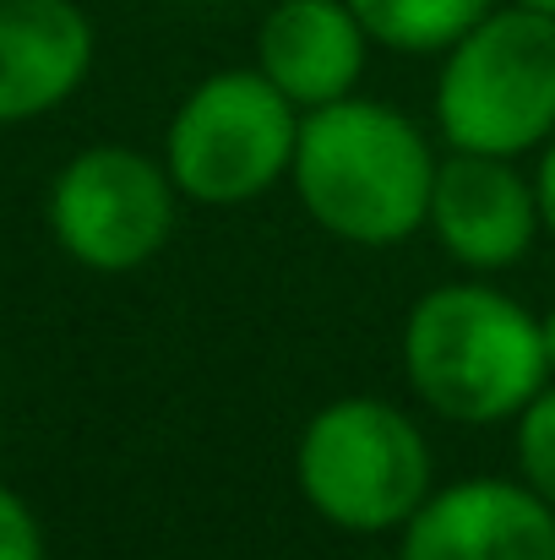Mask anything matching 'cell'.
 <instances>
[{
  "mask_svg": "<svg viewBox=\"0 0 555 560\" xmlns=\"http://www.w3.org/2000/svg\"><path fill=\"white\" fill-rule=\"evenodd\" d=\"M175 196L181 186L170 164L120 142H99L55 175L49 229L71 261L93 272H131L170 245Z\"/></svg>",
  "mask_w": 555,
  "mask_h": 560,
  "instance_id": "6",
  "label": "cell"
},
{
  "mask_svg": "<svg viewBox=\"0 0 555 560\" xmlns=\"http://www.w3.org/2000/svg\"><path fill=\"white\" fill-rule=\"evenodd\" d=\"M0 560H49L33 506L11 485H0Z\"/></svg>",
  "mask_w": 555,
  "mask_h": 560,
  "instance_id": "13",
  "label": "cell"
},
{
  "mask_svg": "<svg viewBox=\"0 0 555 560\" xmlns=\"http://www.w3.org/2000/svg\"><path fill=\"white\" fill-rule=\"evenodd\" d=\"M403 371L436 413L496 424L540 397L551 375L545 327L501 289L447 283L408 311Z\"/></svg>",
  "mask_w": 555,
  "mask_h": 560,
  "instance_id": "2",
  "label": "cell"
},
{
  "mask_svg": "<svg viewBox=\"0 0 555 560\" xmlns=\"http://www.w3.org/2000/svg\"><path fill=\"white\" fill-rule=\"evenodd\" d=\"M540 327H545V354H551V375H555V311L540 322Z\"/></svg>",
  "mask_w": 555,
  "mask_h": 560,
  "instance_id": "15",
  "label": "cell"
},
{
  "mask_svg": "<svg viewBox=\"0 0 555 560\" xmlns=\"http://www.w3.org/2000/svg\"><path fill=\"white\" fill-rule=\"evenodd\" d=\"M403 560H555V506L512 479L430 490L403 523Z\"/></svg>",
  "mask_w": 555,
  "mask_h": 560,
  "instance_id": "7",
  "label": "cell"
},
{
  "mask_svg": "<svg viewBox=\"0 0 555 560\" xmlns=\"http://www.w3.org/2000/svg\"><path fill=\"white\" fill-rule=\"evenodd\" d=\"M294 474L316 517L344 534H386L403 528L430 501V441L425 430L381 402V397H338L311 413Z\"/></svg>",
  "mask_w": 555,
  "mask_h": 560,
  "instance_id": "4",
  "label": "cell"
},
{
  "mask_svg": "<svg viewBox=\"0 0 555 560\" xmlns=\"http://www.w3.org/2000/svg\"><path fill=\"white\" fill-rule=\"evenodd\" d=\"M540 223V190L512 170V159L452 153L447 164H436L430 229L452 261L474 272H501L529 256Z\"/></svg>",
  "mask_w": 555,
  "mask_h": 560,
  "instance_id": "8",
  "label": "cell"
},
{
  "mask_svg": "<svg viewBox=\"0 0 555 560\" xmlns=\"http://www.w3.org/2000/svg\"><path fill=\"white\" fill-rule=\"evenodd\" d=\"M366 44L349 0H278L256 33V71L294 109H322L360 88Z\"/></svg>",
  "mask_w": 555,
  "mask_h": 560,
  "instance_id": "10",
  "label": "cell"
},
{
  "mask_svg": "<svg viewBox=\"0 0 555 560\" xmlns=\"http://www.w3.org/2000/svg\"><path fill=\"white\" fill-rule=\"evenodd\" d=\"M534 190H540V218H545V229L555 234V137H551V148H545V159H540Z\"/></svg>",
  "mask_w": 555,
  "mask_h": 560,
  "instance_id": "14",
  "label": "cell"
},
{
  "mask_svg": "<svg viewBox=\"0 0 555 560\" xmlns=\"http://www.w3.org/2000/svg\"><path fill=\"white\" fill-rule=\"evenodd\" d=\"M349 5L370 38L397 55L452 49L479 16L496 11V0H349Z\"/></svg>",
  "mask_w": 555,
  "mask_h": 560,
  "instance_id": "11",
  "label": "cell"
},
{
  "mask_svg": "<svg viewBox=\"0 0 555 560\" xmlns=\"http://www.w3.org/2000/svg\"><path fill=\"white\" fill-rule=\"evenodd\" d=\"M436 126L452 153L518 159L555 137V16L507 5L479 16L441 66Z\"/></svg>",
  "mask_w": 555,
  "mask_h": 560,
  "instance_id": "3",
  "label": "cell"
},
{
  "mask_svg": "<svg viewBox=\"0 0 555 560\" xmlns=\"http://www.w3.org/2000/svg\"><path fill=\"white\" fill-rule=\"evenodd\" d=\"M93 71V22L77 0H0V126L60 109Z\"/></svg>",
  "mask_w": 555,
  "mask_h": 560,
  "instance_id": "9",
  "label": "cell"
},
{
  "mask_svg": "<svg viewBox=\"0 0 555 560\" xmlns=\"http://www.w3.org/2000/svg\"><path fill=\"white\" fill-rule=\"evenodd\" d=\"M512 5H529V11H545V16H555V0H512Z\"/></svg>",
  "mask_w": 555,
  "mask_h": 560,
  "instance_id": "16",
  "label": "cell"
},
{
  "mask_svg": "<svg viewBox=\"0 0 555 560\" xmlns=\"http://www.w3.org/2000/svg\"><path fill=\"white\" fill-rule=\"evenodd\" d=\"M289 175L305 212L349 245H397L430 223L436 159L425 131L392 104L349 93L305 109Z\"/></svg>",
  "mask_w": 555,
  "mask_h": 560,
  "instance_id": "1",
  "label": "cell"
},
{
  "mask_svg": "<svg viewBox=\"0 0 555 560\" xmlns=\"http://www.w3.org/2000/svg\"><path fill=\"white\" fill-rule=\"evenodd\" d=\"M518 468L523 485L555 506V386H540V397L518 413Z\"/></svg>",
  "mask_w": 555,
  "mask_h": 560,
  "instance_id": "12",
  "label": "cell"
},
{
  "mask_svg": "<svg viewBox=\"0 0 555 560\" xmlns=\"http://www.w3.org/2000/svg\"><path fill=\"white\" fill-rule=\"evenodd\" d=\"M294 148L300 109L262 71H212L175 109L164 164L181 196L207 207H240L294 170Z\"/></svg>",
  "mask_w": 555,
  "mask_h": 560,
  "instance_id": "5",
  "label": "cell"
}]
</instances>
